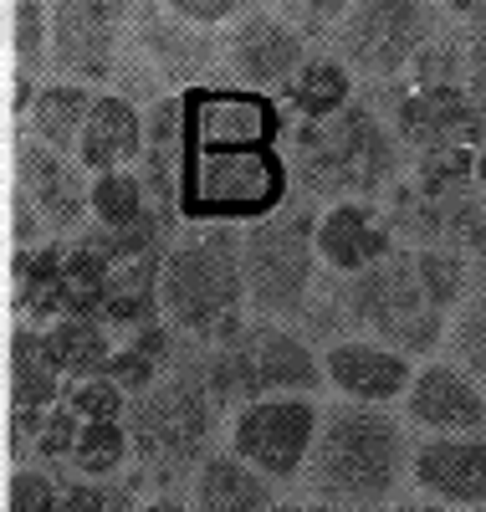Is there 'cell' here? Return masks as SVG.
Listing matches in <instances>:
<instances>
[{"instance_id": "cell-1", "label": "cell", "mask_w": 486, "mask_h": 512, "mask_svg": "<svg viewBox=\"0 0 486 512\" xmlns=\"http://www.w3.org/2000/svg\"><path fill=\"white\" fill-rule=\"evenodd\" d=\"M415 431L384 405H323V431L307 461V492L328 512H389L410 482Z\"/></svg>"}, {"instance_id": "cell-2", "label": "cell", "mask_w": 486, "mask_h": 512, "mask_svg": "<svg viewBox=\"0 0 486 512\" xmlns=\"http://www.w3.org/2000/svg\"><path fill=\"white\" fill-rule=\"evenodd\" d=\"M297 200L307 205H338V200H384L410 175V149L394 134L379 98L343 108L328 123H297L287 139Z\"/></svg>"}, {"instance_id": "cell-3", "label": "cell", "mask_w": 486, "mask_h": 512, "mask_svg": "<svg viewBox=\"0 0 486 512\" xmlns=\"http://www.w3.org/2000/svg\"><path fill=\"white\" fill-rule=\"evenodd\" d=\"M159 308L180 344H220L246 313V272H241V231L231 226H190L174 236L159 272Z\"/></svg>"}, {"instance_id": "cell-4", "label": "cell", "mask_w": 486, "mask_h": 512, "mask_svg": "<svg viewBox=\"0 0 486 512\" xmlns=\"http://www.w3.org/2000/svg\"><path fill=\"white\" fill-rule=\"evenodd\" d=\"M200 374L220 410H241L251 400L277 395H318L328 390L323 379V349L292 323H261L246 318L220 344L200 349Z\"/></svg>"}, {"instance_id": "cell-5", "label": "cell", "mask_w": 486, "mask_h": 512, "mask_svg": "<svg viewBox=\"0 0 486 512\" xmlns=\"http://www.w3.org/2000/svg\"><path fill=\"white\" fill-rule=\"evenodd\" d=\"M297 200L287 149H190L180 180L185 226H261Z\"/></svg>"}, {"instance_id": "cell-6", "label": "cell", "mask_w": 486, "mask_h": 512, "mask_svg": "<svg viewBox=\"0 0 486 512\" xmlns=\"http://www.w3.org/2000/svg\"><path fill=\"white\" fill-rule=\"evenodd\" d=\"M246 313L261 323H302L323 292L318 262V205L292 200L282 216L241 231Z\"/></svg>"}, {"instance_id": "cell-7", "label": "cell", "mask_w": 486, "mask_h": 512, "mask_svg": "<svg viewBox=\"0 0 486 512\" xmlns=\"http://www.w3.org/2000/svg\"><path fill=\"white\" fill-rule=\"evenodd\" d=\"M220 425V400L210 395V384L200 374V359H180L154 390H144L128 405V436H134V461L144 472L190 487L200 472V461L210 456Z\"/></svg>"}, {"instance_id": "cell-8", "label": "cell", "mask_w": 486, "mask_h": 512, "mask_svg": "<svg viewBox=\"0 0 486 512\" xmlns=\"http://www.w3.org/2000/svg\"><path fill=\"white\" fill-rule=\"evenodd\" d=\"M333 297H338V308L348 318V338L353 333L379 338V344L400 349L410 359H440V354H446L451 313L435 308V297L425 292L410 246L384 256V262L369 267L364 277L338 282Z\"/></svg>"}, {"instance_id": "cell-9", "label": "cell", "mask_w": 486, "mask_h": 512, "mask_svg": "<svg viewBox=\"0 0 486 512\" xmlns=\"http://www.w3.org/2000/svg\"><path fill=\"white\" fill-rule=\"evenodd\" d=\"M451 6L435 0H353L348 21L333 36V57L369 88L405 82L415 57L440 31H451Z\"/></svg>"}, {"instance_id": "cell-10", "label": "cell", "mask_w": 486, "mask_h": 512, "mask_svg": "<svg viewBox=\"0 0 486 512\" xmlns=\"http://www.w3.org/2000/svg\"><path fill=\"white\" fill-rule=\"evenodd\" d=\"M323 431V405L313 395H277V400H251L231 410L226 420V451H236L246 466H256L267 482L287 487L307 477Z\"/></svg>"}, {"instance_id": "cell-11", "label": "cell", "mask_w": 486, "mask_h": 512, "mask_svg": "<svg viewBox=\"0 0 486 512\" xmlns=\"http://www.w3.org/2000/svg\"><path fill=\"white\" fill-rule=\"evenodd\" d=\"M128 16L134 6H113V0H52V72L57 82L108 93L118 77Z\"/></svg>"}, {"instance_id": "cell-12", "label": "cell", "mask_w": 486, "mask_h": 512, "mask_svg": "<svg viewBox=\"0 0 486 512\" xmlns=\"http://www.w3.org/2000/svg\"><path fill=\"white\" fill-rule=\"evenodd\" d=\"M318 52L302 41V31L277 11V6H256L220 36V67H226V82L267 98H287V88L297 82V72L313 62Z\"/></svg>"}, {"instance_id": "cell-13", "label": "cell", "mask_w": 486, "mask_h": 512, "mask_svg": "<svg viewBox=\"0 0 486 512\" xmlns=\"http://www.w3.org/2000/svg\"><path fill=\"white\" fill-rule=\"evenodd\" d=\"M185 103V128H190V149H282L287 134V113L277 98L236 88V82H200V88L180 93Z\"/></svg>"}, {"instance_id": "cell-14", "label": "cell", "mask_w": 486, "mask_h": 512, "mask_svg": "<svg viewBox=\"0 0 486 512\" xmlns=\"http://www.w3.org/2000/svg\"><path fill=\"white\" fill-rule=\"evenodd\" d=\"M11 164H16V195L31 200V210L47 221L52 241H77L93 226V175H87L77 159L47 149L21 128Z\"/></svg>"}, {"instance_id": "cell-15", "label": "cell", "mask_w": 486, "mask_h": 512, "mask_svg": "<svg viewBox=\"0 0 486 512\" xmlns=\"http://www.w3.org/2000/svg\"><path fill=\"white\" fill-rule=\"evenodd\" d=\"M394 123V134L410 154L430 149H486V118L476 98L466 93V82L451 88H400L379 103Z\"/></svg>"}, {"instance_id": "cell-16", "label": "cell", "mask_w": 486, "mask_h": 512, "mask_svg": "<svg viewBox=\"0 0 486 512\" xmlns=\"http://www.w3.org/2000/svg\"><path fill=\"white\" fill-rule=\"evenodd\" d=\"M400 246L405 241L394 231L384 200H338V205L318 210V262L333 282L364 277Z\"/></svg>"}, {"instance_id": "cell-17", "label": "cell", "mask_w": 486, "mask_h": 512, "mask_svg": "<svg viewBox=\"0 0 486 512\" xmlns=\"http://www.w3.org/2000/svg\"><path fill=\"white\" fill-rule=\"evenodd\" d=\"M400 415L420 436H486V390L440 354L420 364Z\"/></svg>"}, {"instance_id": "cell-18", "label": "cell", "mask_w": 486, "mask_h": 512, "mask_svg": "<svg viewBox=\"0 0 486 512\" xmlns=\"http://www.w3.org/2000/svg\"><path fill=\"white\" fill-rule=\"evenodd\" d=\"M420 364L400 349L379 344V338H338V344L323 349V379L338 400H353V405H405L410 384H415Z\"/></svg>"}, {"instance_id": "cell-19", "label": "cell", "mask_w": 486, "mask_h": 512, "mask_svg": "<svg viewBox=\"0 0 486 512\" xmlns=\"http://www.w3.org/2000/svg\"><path fill=\"white\" fill-rule=\"evenodd\" d=\"M128 41H134V52H139V67H154V77L174 82V93L210 82L205 72L220 62V41L205 36V31H190L164 0L134 6V16H128Z\"/></svg>"}, {"instance_id": "cell-20", "label": "cell", "mask_w": 486, "mask_h": 512, "mask_svg": "<svg viewBox=\"0 0 486 512\" xmlns=\"http://www.w3.org/2000/svg\"><path fill=\"white\" fill-rule=\"evenodd\" d=\"M410 487L451 512L486 507V436H420Z\"/></svg>"}, {"instance_id": "cell-21", "label": "cell", "mask_w": 486, "mask_h": 512, "mask_svg": "<svg viewBox=\"0 0 486 512\" xmlns=\"http://www.w3.org/2000/svg\"><path fill=\"white\" fill-rule=\"evenodd\" d=\"M77 164L87 175H113V169H139L144 164V108L128 98L123 88L98 93L93 113H87Z\"/></svg>"}, {"instance_id": "cell-22", "label": "cell", "mask_w": 486, "mask_h": 512, "mask_svg": "<svg viewBox=\"0 0 486 512\" xmlns=\"http://www.w3.org/2000/svg\"><path fill=\"white\" fill-rule=\"evenodd\" d=\"M67 246L72 241L11 251V308L21 313V323L52 328L57 318H67Z\"/></svg>"}, {"instance_id": "cell-23", "label": "cell", "mask_w": 486, "mask_h": 512, "mask_svg": "<svg viewBox=\"0 0 486 512\" xmlns=\"http://www.w3.org/2000/svg\"><path fill=\"white\" fill-rule=\"evenodd\" d=\"M277 482H267L236 451H210L190 477V512H267L277 507Z\"/></svg>"}, {"instance_id": "cell-24", "label": "cell", "mask_w": 486, "mask_h": 512, "mask_svg": "<svg viewBox=\"0 0 486 512\" xmlns=\"http://www.w3.org/2000/svg\"><path fill=\"white\" fill-rule=\"evenodd\" d=\"M93 103H98L93 88H77V82H41V93L31 98L21 123H26L31 139H41L47 149L77 159V144H82V128H87Z\"/></svg>"}, {"instance_id": "cell-25", "label": "cell", "mask_w": 486, "mask_h": 512, "mask_svg": "<svg viewBox=\"0 0 486 512\" xmlns=\"http://www.w3.org/2000/svg\"><path fill=\"white\" fill-rule=\"evenodd\" d=\"M67 379L47 354V333L36 323L11 328V410H57Z\"/></svg>"}, {"instance_id": "cell-26", "label": "cell", "mask_w": 486, "mask_h": 512, "mask_svg": "<svg viewBox=\"0 0 486 512\" xmlns=\"http://www.w3.org/2000/svg\"><path fill=\"white\" fill-rule=\"evenodd\" d=\"M282 103H287V113H292L297 123H328V118H338L343 108L359 103V77H353L333 52H318L313 62L297 72V82L287 88Z\"/></svg>"}, {"instance_id": "cell-27", "label": "cell", "mask_w": 486, "mask_h": 512, "mask_svg": "<svg viewBox=\"0 0 486 512\" xmlns=\"http://www.w3.org/2000/svg\"><path fill=\"white\" fill-rule=\"evenodd\" d=\"M41 333H47V354L62 369L67 384L108 374V364L118 354V333L103 318H57L52 328H41Z\"/></svg>"}, {"instance_id": "cell-28", "label": "cell", "mask_w": 486, "mask_h": 512, "mask_svg": "<svg viewBox=\"0 0 486 512\" xmlns=\"http://www.w3.org/2000/svg\"><path fill=\"white\" fill-rule=\"evenodd\" d=\"M159 216H169V210L154 205V190L144 180V169H113V175L93 180V226L98 231H139Z\"/></svg>"}, {"instance_id": "cell-29", "label": "cell", "mask_w": 486, "mask_h": 512, "mask_svg": "<svg viewBox=\"0 0 486 512\" xmlns=\"http://www.w3.org/2000/svg\"><path fill=\"white\" fill-rule=\"evenodd\" d=\"M134 461V436L128 420H103V425H82V436L67 456V466L82 482H113L123 466Z\"/></svg>"}, {"instance_id": "cell-30", "label": "cell", "mask_w": 486, "mask_h": 512, "mask_svg": "<svg viewBox=\"0 0 486 512\" xmlns=\"http://www.w3.org/2000/svg\"><path fill=\"white\" fill-rule=\"evenodd\" d=\"M11 52H16V77H41L52 72V0H11Z\"/></svg>"}, {"instance_id": "cell-31", "label": "cell", "mask_w": 486, "mask_h": 512, "mask_svg": "<svg viewBox=\"0 0 486 512\" xmlns=\"http://www.w3.org/2000/svg\"><path fill=\"white\" fill-rule=\"evenodd\" d=\"M476 154H481V149H430V154H410L405 185H410L415 195H466V190H476Z\"/></svg>"}, {"instance_id": "cell-32", "label": "cell", "mask_w": 486, "mask_h": 512, "mask_svg": "<svg viewBox=\"0 0 486 512\" xmlns=\"http://www.w3.org/2000/svg\"><path fill=\"white\" fill-rule=\"evenodd\" d=\"M446 359L461 364L481 390H486V277L471 287V297L456 308L451 333H446Z\"/></svg>"}, {"instance_id": "cell-33", "label": "cell", "mask_w": 486, "mask_h": 512, "mask_svg": "<svg viewBox=\"0 0 486 512\" xmlns=\"http://www.w3.org/2000/svg\"><path fill=\"white\" fill-rule=\"evenodd\" d=\"M62 405H67L82 425H103V420H128V405H134V395H128L123 384H113L108 374H98V379L67 384Z\"/></svg>"}, {"instance_id": "cell-34", "label": "cell", "mask_w": 486, "mask_h": 512, "mask_svg": "<svg viewBox=\"0 0 486 512\" xmlns=\"http://www.w3.org/2000/svg\"><path fill=\"white\" fill-rule=\"evenodd\" d=\"M62 482L52 466H11V477H6V512H62Z\"/></svg>"}, {"instance_id": "cell-35", "label": "cell", "mask_w": 486, "mask_h": 512, "mask_svg": "<svg viewBox=\"0 0 486 512\" xmlns=\"http://www.w3.org/2000/svg\"><path fill=\"white\" fill-rule=\"evenodd\" d=\"M277 11L302 31L307 47L323 52V47H333V36H338V26L348 21L353 0H277Z\"/></svg>"}, {"instance_id": "cell-36", "label": "cell", "mask_w": 486, "mask_h": 512, "mask_svg": "<svg viewBox=\"0 0 486 512\" xmlns=\"http://www.w3.org/2000/svg\"><path fill=\"white\" fill-rule=\"evenodd\" d=\"M164 6L180 16L190 31H205V36H226L246 11H251V0H164Z\"/></svg>"}, {"instance_id": "cell-37", "label": "cell", "mask_w": 486, "mask_h": 512, "mask_svg": "<svg viewBox=\"0 0 486 512\" xmlns=\"http://www.w3.org/2000/svg\"><path fill=\"white\" fill-rule=\"evenodd\" d=\"M139 502L128 497L123 487H113V482H67V492H62V512H134Z\"/></svg>"}, {"instance_id": "cell-38", "label": "cell", "mask_w": 486, "mask_h": 512, "mask_svg": "<svg viewBox=\"0 0 486 512\" xmlns=\"http://www.w3.org/2000/svg\"><path fill=\"white\" fill-rule=\"evenodd\" d=\"M77 436H82V420H77L67 405H57V410L47 415V431H41L36 461H67L72 446H77Z\"/></svg>"}, {"instance_id": "cell-39", "label": "cell", "mask_w": 486, "mask_h": 512, "mask_svg": "<svg viewBox=\"0 0 486 512\" xmlns=\"http://www.w3.org/2000/svg\"><path fill=\"white\" fill-rule=\"evenodd\" d=\"M389 512H451V507H440V502H430V497H420V492H410V497H400Z\"/></svg>"}, {"instance_id": "cell-40", "label": "cell", "mask_w": 486, "mask_h": 512, "mask_svg": "<svg viewBox=\"0 0 486 512\" xmlns=\"http://www.w3.org/2000/svg\"><path fill=\"white\" fill-rule=\"evenodd\" d=\"M134 512H190V502H180V497H149Z\"/></svg>"}, {"instance_id": "cell-41", "label": "cell", "mask_w": 486, "mask_h": 512, "mask_svg": "<svg viewBox=\"0 0 486 512\" xmlns=\"http://www.w3.org/2000/svg\"><path fill=\"white\" fill-rule=\"evenodd\" d=\"M267 512H328V507H318V502H292V497H282L277 507H267Z\"/></svg>"}, {"instance_id": "cell-42", "label": "cell", "mask_w": 486, "mask_h": 512, "mask_svg": "<svg viewBox=\"0 0 486 512\" xmlns=\"http://www.w3.org/2000/svg\"><path fill=\"white\" fill-rule=\"evenodd\" d=\"M476 190H481V195H486V149H481V154H476Z\"/></svg>"}, {"instance_id": "cell-43", "label": "cell", "mask_w": 486, "mask_h": 512, "mask_svg": "<svg viewBox=\"0 0 486 512\" xmlns=\"http://www.w3.org/2000/svg\"><path fill=\"white\" fill-rule=\"evenodd\" d=\"M471 512H486V507H471Z\"/></svg>"}]
</instances>
